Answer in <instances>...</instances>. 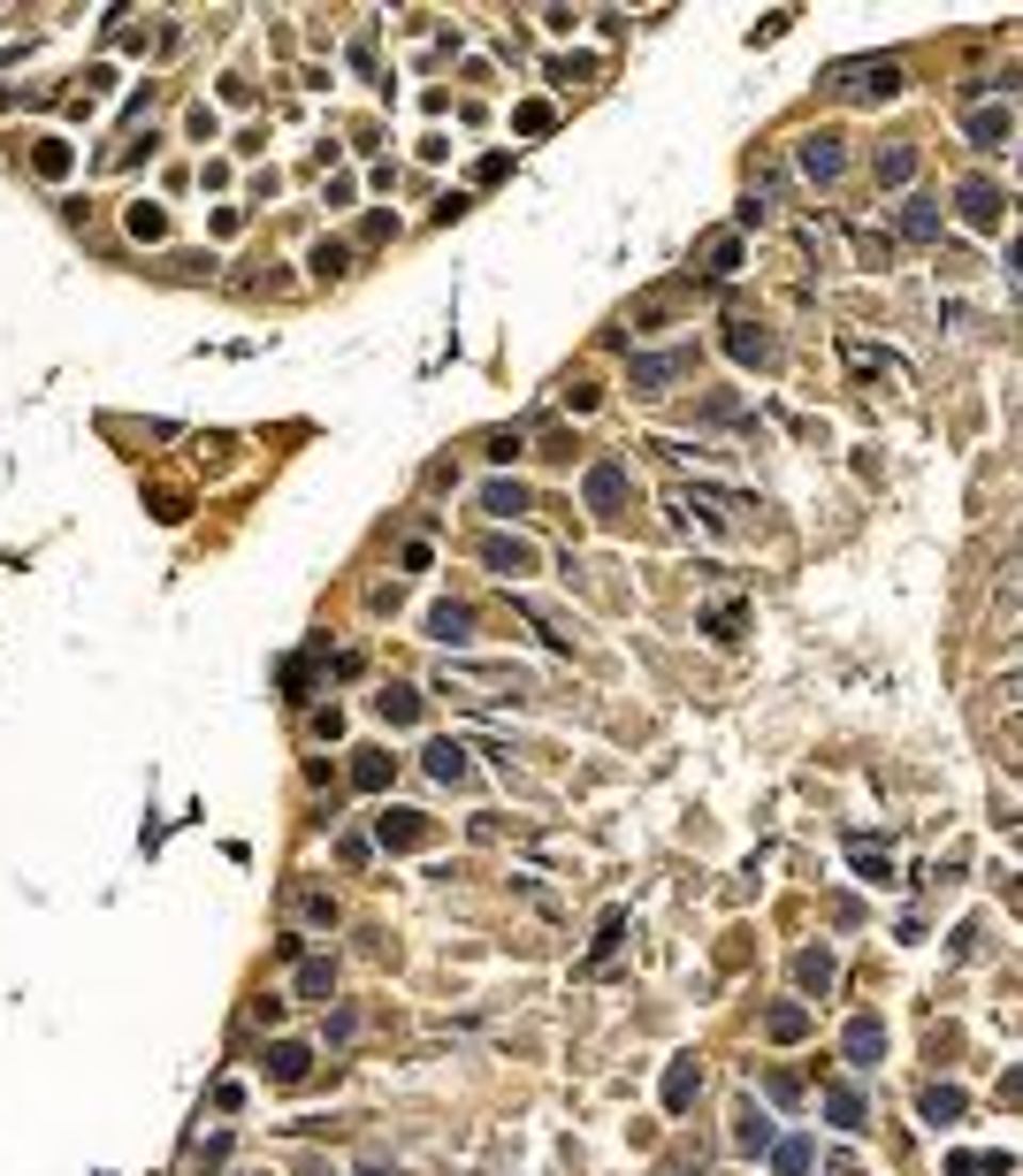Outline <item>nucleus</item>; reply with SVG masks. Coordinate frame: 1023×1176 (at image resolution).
<instances>
[{"label":"nucleus","mask_w":1023,"mask_h":1176,"mask_svg":"<svg viewBox=\"0 0 1023 1176\" xmlns=\"http://www.w3.org/2000/svg\"><path fill=\"white\" fill-rule=\"evenodd\" d=\"M832 100H894L902 92V54H863V62H841L825 77Z\"/></svg>","instance_id":"obj_1"},{"label":"nucleus","mask_w":1023,"mask_h":1176,"mask_svg":"<svg viewBox=\"0 0 1023 1176\" xmlns=\"http://www.w3.org/2000/svg\"><path fill=\"white\" fill-rule=\"evenodd\" d=\"M443 695H458V703H504V695H527V673L520 665H443Z\"/></svg>","instance_id":"obj_2"},{"label":"nucleus","mask_w":1023,"mask_h":1176,"mask_svg":"<svg viewBox=\"0 0 1023 1176\" xmlns=\"http://www.w3.org/2000/svg\"><path fill=\"white\" fill-rule=\"evenodd\" d=\"M955 214L970 222V229H1001V214H1008V199H1001V183L993 176H970L962 192H955Z\"/></svg>","instance_id":"obj_3"},{"label":"nucleus","mask_w":1023,"mask_h":1176,"mask_svg":"<svg viewBox=\"0 0 1023 1176\" xmlns=\"http://www.w3.org/2000/svg\"><path fill=\"white\" fill-rule=\"evenodd\" d=\"M680 374H695V344H672V352H642V359H634V390H672Z\"/></svg>","instance_id":"obj_4"},{"label":"nucleus","mask_w":1023,"mask_h":1176,"mask_svg":"<svg viewBox=\"0 0 1023 1176\" xmlns=\"http://www.w3.org/2000/svg\"><path fill=\"white\" fill-rule=\"evenodd\" d=\"M795 161H802V176H810V183H832V176L848 168V154H841V138H832V130H810L802 146H795Z\"/></svg>","instance_id":"obj_5"},{"label":"nucleus","mask_w":1023,"mask_h":1176,"mask_svg":"<svg viewBox=\"0 0 1023 1176\" xmlns=\"http://www.w3.org/2000/svg\"><path fill=\"white\" fill-rule=\"evenodd\" d=\"M726 352H733L741 367H779L772 328H757V321H726Z\"/></svg>","instance_id":"obj_6"},{"label":"nucleus","mask_w":1023,"mask_h":1176,"mask_svg":"<svg viewBox=\"0 0 1023 1176\" xmlns=\"http://www.w3.org/2000/svg\"><path fill=\"white\" fill-rule=\"evenodd\" d=\"M283 909H291V932H329V924H337V902H329L321 886H291Z\"/></svg>","instance_id":"obj_7"},{"label":"nucleus","mask_w":1023,"mask_h":1176,"mask_svg":"<svg viewBox=\"0 0 1023 1176\" xmlns=\"http://www.w3.org/2000/svg\"><path fill=\"white\" fill-rule=\"evenodd\" d=\"M581 497H588V512H619V504H627V466H619V458H603V466H588V482H581Z\"/></svg>","instance_id":"obj_8"},{"label":"nucleus","mask_w":1023,"mask_h":1176,"mask_svg":"<svg viewBox=\"0 0 1023 1176\" xmlns=\"http://www.w3.org/2000/svg\"><path fill=\"white\" fill-rule=\"evenodd\" d=\"M482 566L504 574V581H520V574H535V550H527L520 535H489V543H482Z\"/></svg>","instance_id":"obj_9"},{"label":"nucleus","mask_w":1023,"mask_h":1176,"mask_svg":"<svg viewBox=\"0 0 1023 1176\" xmlns=\"http://www.w3.org/2000/svg\"><path fill=\"white\" fill-rule=\"evenodd\" d=\"M841 1054H848L856 1069H871L878 1054H887V1024H878V1016H856V1024L841 1031Z\"/></svg>","instance_id":"obj_10"},{"label":"nucleus","mask_w":1023,"mask_h":1176,"mask_svg":"<svg viewBox=\"0 0 1023 1176\" xmlns=\"http://www.w3.org/2000/svg\"><path fill=\"white\" fill-rule=\"evenodd\" d=\"M695 1093H703V1069H695V1054H680V1062L665 1069V1115H687Z\"/></svg>","instance_id":"obj_11"},{"label":"nucleus","mask_w":1023,"mask_h":1176,"mask_svg":"<svg viewBox=\"0 0 1023 1176\" xmlns=\"http://www.w3.org/2000/svg\"><path fill=\"white\" fill-rule=\"evenodd\" d=\"M916 1115L932 1123V1131H955V1123H962V1093H955V1085H924V1093H916Z\"/></svg>","instance_id":"obj_12"},{"label":"nucleus","mask_w":1023,"mask_h":1176,"mask_svg":"<svg viewBox=\"0 0 1023 1176\" xmlns=\"http://www.w3.org/2000/svg\"><path fill=\"white\" fill-rule=\"evenodd\" d=\"M428 634L451 642V649H467V642H474V611H467V603H436V611H428Z\"/></svg>","instance_id":"obj_13"},{"label":"nucleus","mask_w":1023,"mask_h":1176,"mask_svg":"<svg viewBox=\"0 0 1023 1176\" xmlns=\"http://www.w3.org/2000/svg\"><path fill=\"white\" fill-rule=\"evenodd\" d=\"M764 1031H772L779 1047H795V1040H810V1009H802V1001H772V1009H764Z\"/></svg>","instance_id":"obj_14"},{"label":"nucleus","mask_w":1023,"mask_h":1176,"mask_svg":"<svg viewBox=\"0 0 1023 1176\" xmlns=\"http://www.w3.org/2000/svg\"><path fill=\"white\" fill-rule=\"evenodd\" d=\"M306 1069H313V1047H298V1040H275L267 1047V1077H275V1085H298Z\"/></svg>","instance_id":"obj_15"},{"label":"nucleus","mask_w":1023,"mask_h":1176,"mask_svg":"<svg viewBox=\"0 0 1023 1176\" xmlns=\"http://www.w3.org/2000/svg\"><path fill=\"white\" fill-rule=\"evenodd\" d=\"M825 1115H832V1131H863V1123H871V1108H863L856 1085H832V1093H825Z\"/></svg>","instance_id":"obj_16"},{"label":"nucleus","mask_w":1023,"mask_h":1176,"mask_svg":"<svg viewBox=\"0 0 1023 1176\" xmlns=\"http://www.w3.org/2000/svg\"><path fill=\"white\" fill-rule=\"evenodd\" d=\"M375 833H383V849H421V840H428V818H412V810H383V825H375Z\"/></svg>","instance_id":"obj_17"},{"label":"nucleus","mask_w":1023,"mask_h":1176,"mask_svg":"<svg viewBox=\"0 0 1023 1176\" xmlns=\"http://www.w3.org/2000/svg\"><path fill=\"white\" fill-rule=\"evenodd\" d=\"M962 130H970V146H978V154H993L1001 138H1008V108H970Z\"/></svg>","instance_id":"obj_18"},{"label":"nucleus","mask_w":1023,"mask_h":1176,"mask_svg":"<svg viewBox=\"0 0 1023 1176\" xmlns=\"http://www.w3.org/2000/svg\"><path fill=\"white\" fill-rule=\"evenodd\" d=\"M909 176H916V146H909V138H894V146L878 154V183H887V192H902Z\"/></svg>","instance_id":"obj_19"},{"label":"nucleus","mask_w":1023,"mask_h":1176,"mask_svg":"<svg viewBox=\"0 0 1023 1176\" xmlns=\"http://www.w3.org/2000/svg\"><path fill=\"white\" fill-rule=\"evenodd\" d=\"M902 238H909V245H932V238H940V207H932V199H909V207H902Z\"/></svg>","instance_id":"obj_20"},{"label":"nucleus","mask_w":1023,"mask_h":1176,"mask_svg":"<svg viewBox=\"0 0 1023 1176\" xmlns=\"http://www.w3.org/2000/svg\"><path fill=\"white\" fill-rule=\"evenodd\" d=\"M298 994H306V1001H329V994H337V963H329V955H306V963H298Z\"/></svg>","instance_id":"obj_21"},{"label":"nucleus","mask_w":1023,"mask_h":1176,"mask_svg":"<svg viewBox=\"0 0 1023 1176\" xmlns=\"http://www.w3.org/2000/svg\"><path fill=\"white\" fill-rule=\"evenodd\" d=\"M352 787L359 794H383L390 787V757H383V748H359V757H352Z\"/></svg>","instance_id":"obj_22"},{"label":"nucleus","mask_w":1023,"mask_h":1176,"mask_svg":"<svg viewBox=\"0 0 1023 1176\" xmlns=\"http://www.w3.org/2000/svg\"><path fill=\"white\" fill-rule=\"evenodd\" d=\"M810 1161H817L810 1139H779V1146H772V1176H810Z\"/></svg>","instance_id":"obj_23"},{"label":"nucleus","mask_w":1023,"mask_h":1176,"mask_svg":"<svg viewBox=\"0 0 1023 1176\" xmlns=\"http://www.w3.org/2000/svg\"><path fill=\"white\" fill-rule=\"evenodd\" d=\"M428 779H451V787L467 779V741H436L428 748Z\"/></svg>","instance_id":"obj_24"},{"label":"nucleus","mask_w":1023,"mask_h":1176,"mask_svg":"<svg viewBox=\"0 0 1023 1176\" xmlns=\"http://www.w3.org/2000/svg\"><path fill=\"white\" fill-rule=\"evenodd\" d=\"M795 985H802V994H825V985H832V955H825V948H802V955H795Z\"/></svg>","instance_id":"obj_25"},{"label":"nucleus","mask_w":1023,"mask_h":1176,"mask_svg":"<svg viewBox=\"0 0 1023 1176\" xmlns=\"http://www.w3.org/2000/svg\"><path fill=\"white\" fill-rule=\"evenodd\" d=\"M69 161H77L69 138H38V146H31V168H38V176H69Z\"/></svg>","instance_id":"obj_26"},{"label":"nucleus","mask_w":1023,"mask_h":1176,"mask_svg":"<svg viewBox=\"0 0 1023 1176\" xmlns=\"http://www.w3.org/2000/svg\"><path fill=\"white\" fill-rule=\"evenodd\" d=\"M848 856H856V879H871V886H887V879H894V864H887V849H871V840H863V833L848 840Z\"/></svg>","instance_id":"obj_27"},{"label":"nucleus","mask_w":1023,"mask_h":1176,"mask_svg":"<svg viewBox=\"0 0 1023 1176\" xmlns=\"http://www.w3.org/2000/svg\"><path fill=\"white\" fill-rule=\"evenodd\" d=\"M733 1139H741V1154H772V1146H779L772 1123H764V1108H741V1131H733Z\"/></svg>","instance_id":"obj_28"},{"label":"nucleus","mask_w":1023,"mask_h":1176,"mask_svg":"<svg viewBox=\"0 0 1023 1176\" xmlns=\"http://www.w3.org/2000/svg\"><path fill=\"white\" fill-rule=\"evenodd\" d=\"M375 711H383L390 726H412V719H421V695H412V688H383V695H375Z\"/></svg>","instance_id":"obj_29"},{"label":"nucleus","mask_w":1023,"mask_h":1176,"mask_svg":"<svg viewBox=\"0 0 1023 1176\" xmlns=\"http://www.w3.org/2000/svg\"><path fill=\"white\" fill-rule=\"evenodd\" d=\"M482 504H489V512H497V520H512V512H527V504H535V497H527V489H520V482H489V489H482Z\"/></svg>","instance_id":"obj_30"},{"label":"nucleus","mask_w":1023,"mask_h":1176,"mask_svg":"<svg viewBox=\"0 0 1023 1176\" xmlns=\"http://www.w3.org/2000/svg\"><path fill=\"white\" fill-rule=\"evenodd\" d=\"M741 619H749V603H718L703 627H711V642H733V634H741Z\"/></svg>","instance_id":"obj_31"},{"label":"nucleus","mask_w":1023,"mask_h":1176,"mask_svg":"<svg viewBox=\"0 0 1023 1176\" xmlns=\"http://www.w3.org/2000/svg\"><path fill=\"white\" fill-rule=\"evenodd\" d=\"M130 238H168V214L137 199V207H130Z\"/></svg>","instance_id":"obj_32"},{"label":"nucleus","mask_w":1023,"mask_h":1176,"mask_svg":"<svg viewBox=\"0 0 1023 1176\" xmlns=\"http://www.w3.org/2000/svg\"><path fill=\"white\" fill-rule=\"evenodd\" d=\"M703 268H711V275H733V268H741V238H711Z\"/></svg>","instance_id":"obj_33"},{"label":"nucleus","mask_w":1023,"mask_h":1176,"mask_svg":"<svg viewBox=\"0 0 1023 1176\" xmlns=\"http://www.w3.org/2000/svg\"><path fill=\"white\" fill-rule=\"evenodd\" d=\"M512 123H520L527 138H542V130H550V100H527V108H520V115H512Z\"/></svg>","instance_id":"obj_34"},{"label":"nucleus","mask_w":1023,"mask_h":1176,"mask_svg":"<svg viewBox=\"0 0 1023 1176\" xmlns=\"http://www.w3.org/2000/svg\"><path fill=\"white\" fill-rule=\"evenodd\" d=\"M344 260H352L344 245H313V275H344Z\"/></svg>","instance_id":"obj_35"},{"label":"nucleus","mask_w":1023,"mask_h":1176,"mask_svg":"<svg viewBox=\"0 0 1023 1176\" xmlns=\"http://www.w3.org/2000/svg\"><path fill=\"white\" fill-rule=\"evenodd\" d=\"M619 932H627V917L612 909V917H603V924H596V955H612V948H619Z\"/></svg>","instance_id":"obj_36"},{"label":"nucleus","mask_w":1023,"mask_h":1176,"mask_svg":"<svg viewBox=\"0 0 1023 1176\" xmlns=\"http://www.w3.org/2000/svg\"><path fill=\"white\" fill-rule=\"evenodd\" d=\"M764 1093H772L779 1108H795V1100H802V1085H795V1077H764Z\"/></svg>","instance_id":"obj_37"},{"label":"nucleus","mask_w":1023,"mask_h":1176,"mask_svg":"<svg viewBox=\"0 0 1023 1176\" xmlns=\"http://www.w3.org/2000/svg\"><path fill=\"white\" fill-rule=\"evenodd\" d=\"M313 734H321V741H337V734H344V711H337V703H329V711H313Z\"/></svg>","instance_id":"obj_38"},{"label":"nucleus","mask_w":1023,"mask_h":1176,"mask_svg":"<svg viewBox=\"0 0 1023 1176\" xmlns=\"http://www.w3.org/2000/svg\"><path fill=\"white\" fill-rule=\"evenodd\" d=\"M489 451H497V458H520V451H527V436H520V429H504V436H489Z\"/></svg>","instance_id":"obj_39"},{"label":"nucleus","mask_w":1023,"mask_h":1176,"mask_svg":"<svg viewBox=\"0 0 1023 1176\" xmlns=\"http://www.w3.org/2000/svg\"><path fill=\"white\" fill-rule=\"evenodd\" d=\"M1001 1100H1008V1108H1023V1062H1016V1069L1001 1077Z\"/></svg>","instance_id":"obj_40"}]
</instances>
